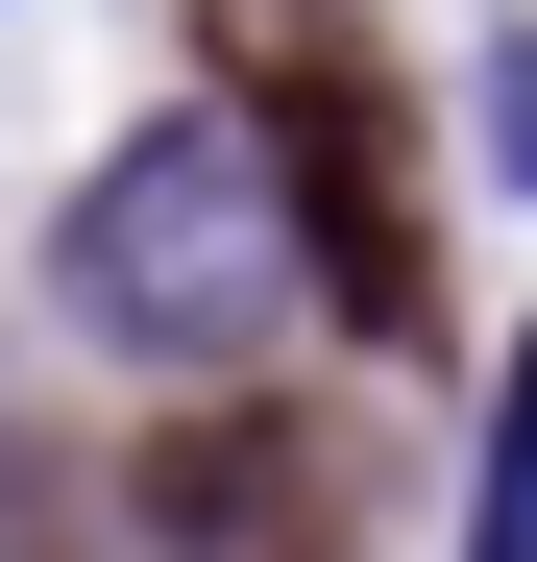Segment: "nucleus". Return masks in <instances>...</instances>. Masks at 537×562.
I'll list each match as a JSON object with an SVG mask.
<instances>
[{"label": "nucleus", "instance_id": "obj_1", "mask_svg": "<svg viewBox=\"0 0 537 562\" xmlns=\"http://www.w3.org/2000/svg\"><path fill=\"white\" fill-rule=\"evenodd\" d=\"M49 294H73V342H123V367H244V342H294V318H318L294 147H268L244 99L123 123L99 171H73V221H49Z\"/></svg>", "mask_w": 537, "mask_h": 562}, {"label": "nucleus", "instance_id": "obj_2", "mask_svg": "<svg viewBox=\"0 0 537 562\" xmlns=\"http://www.w3.org/2000/svg\"><path fill=\"white\" fill-rule=\"evenodd\" d=\"M465 562H537V342L489 367V514H465Z\"/></svg>", "mask_w": 537, "mask_h": 562}, {"label": "nucleus", "instance_id": "obj_3", "mask_svg": "<svg viewBox=\"0 0 537 562\" xmlns=\"http://www.w3.org/2000/svg\"><path fill=\"white\" fill-rule=\"evenodd\" d=\"M489 147H513V196H537V25H489Z\"/></svg>", "mask_w": 537, "mask_h": 562}]
</instances>
